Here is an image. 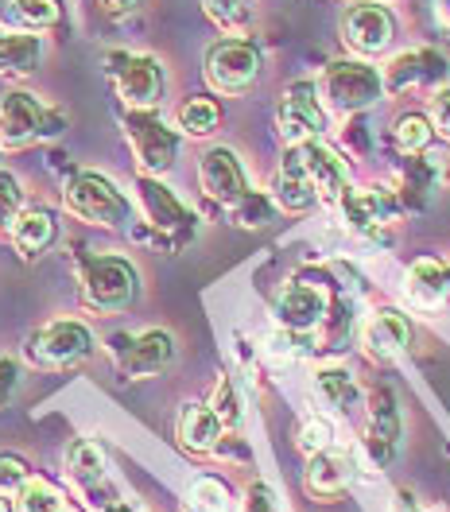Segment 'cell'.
Returning a JSON list of instances; mask_svg holds the SVG:
<instances>
[{"label":"cell","mask_w":450,"mask_h":512,"mask_svg":"<svg viewBox=\"0 0 450 512\" xmlns=\"http://www.w3.org/2000/svg\"><path fill=\"white\" fill-rule=\"evenodd\" d=\"M346 187H350L346 160L326 140H307V144H291L284 152V163L272 183V198L288 214H307L322 202H338Z\"/></svg>","instance_id":"obj_1"},{"label":"cell","mask_w":450,"mask_h":512,"mask_svg":"<svg viewBox=\"0 0 450 512\" xmlns=\"http://www.w3.org/2000/svg\"><path fill=\"white\" fill-rule=\"evenodd\" d=\"M78 295L97 315L129 311L140 295V276L132 260L109 253H78Z\"/></svg>","instance_id":"obj_2"},{"label":"cell","mask_w":450,"mask_h":512,"mask_svg":"<svg viewBox=\"0 0 450 512\" xmlns=\"http://www.w3.org/2000/svg\"><path fill=\"white\" fill-rule=\"evenodd\" d=\"M63 206L74 218L101 225V229H113V233L132 229V202L101 171H66Z\"/></svg>","instance_id":"obj_3"},{"label":"cell","mask_w":450,"mask_h":512,"mask_svg":"<svg viewBox=\"0 0 450 512\" xmlns=\"http://www.w3.org/2000/svg\"><path fill=\"white\" fill-rule=\"evenodd\" d=\"M66 132V113L47 105L28 90H12L0 97V148H32L59 140Z\"/></svg>","instance_id":"obj_4"},{"label":"cell","mask_w":450,"mask_h":512,"mask_svg":"<svg viewBox=\"0 0 450 512\" xmlns=\"http://www.w3.org/2000/svg\"><path fill=\"white\" fill-rule=\"evenodd\" d=\"M319 94L326 101V109L342 113V117H354V113H365L373 109L385 90V74L365 59H334V63L322 66L319 78Z\"/></svg>","instance_id":"obj_5"},{"label":"cell","mask_w":450,"mask_h":512,"mask_svg":"<svg viewBox=\"0 0 450 512\" xmlns=\"http://www.w3.org/2000/svg\"><path fill=\"white\" fill-rule=\"evenodd\" d=\"M260 66H264V55L253 39L245 35H225L218 39L210 51H206V63H202V78L214 94L222 97H241L257 86Z\"/></svg>","instance_id":"obj_6"},{"label":"cell","mask_w":450,"mask_h":512,"mask_svg":"<svg viewBox=\"0 0 450 512\" xmlns=\"http://www.w3.org/2000/svg\"><path fill=\"white\" fill-rule=\"evenodd\" d=\"M105 74H109L117 97L125 101V109H160L167 74H163V63L156 55L117 47L105 55Z\"/></svg>","instance_id":"obj_7"},{"label":"cell","mask_w":450,"mask_h":512,"mask_svg":"<svg viewBox=\"0 0 450 512\" xmlns=\"http://www.w3.org/2000/svg\"><path fill=\"white\" fill-rule=\"evenodd\" d=\"M136 191H140V206H144L152 241L163 245L167 253H179L194 237V225H198L194 210H187L171 187H163L160 175H140L136 179Z\"/></svg>","instance_id":"obj_8"},{"label":"cell","mask_w":450,"mask_h":512,"mask_svg":"<svg viewBox=\"0 0 450 512\" xmlns=\"http://www.w3.org/2000/svg\"><path fill=\"white\" fill-rule=\"evenodd\" d=\"M105 350L125 381H144V377H160L175 361V338L160 326H152L140 334H109Z\"/></svg>","instance_id":"obj_9"},{"label":"cell","mask_w":450,"mask_h":512,"mask_svg":"<svg viewBox=\"0 0 450 512\" xmlns=\"http://www.w3.org/2000/svg\"><path fill=\"white\" fill-rule=\"evenodd\" d=\"M276 128L284 136V144H307V140H322L330 117H326V101L319 94V82L303 78V82H291L288 90L276 101Z\"/></svg>","instance_id":"obj_10"},{"label":"cell","mask_w":450,"mask_h":512,"mask_svg":"<svg viewBox=\"0 0 450 512\" xmlns=\"http://www.w3.org/2000/svg\"><path fill=\"white\" fill-rule=\"evenodd\" d=\"M125 136L132 144V156L140 163L144 175H167L179 156V132L163 125L156 109H129L125 113Z\"/></svg>","instance_id":"obj_11"},{"label":"cell","mask_w":450,"mask_h":512,"mask_svg":"<svg viewBox=\"0 0 450 512\" xmlns=\"http://www.w3.org/2000/svg\"><path fill=\"white\" fill-rule=\"evenodd\" d=\"M24 353L39 369H70V365H78V361H86L94 353V334H90L86 322L55 319L35 330Z\"/></svg>","instance_id":"obj_12"},{"label":"cell","mask_w":450,"mask_h":512,"mask_svg":"<svg viewBox=\"0 0 450 512\" xmlns=\"http://www.w3.org/2000/svg\"><path fill=\"white\" fill-rule=\"evenodd\" d=\"M396 39V16L388 12L381 0H361L354 8H346L342 16V43L354 51L357 59H373L385 55Z\"/></svg>","instance_id":"obj_13"},{"label":"cell","mask_w":450,"mask_h":512,"mask_svg":"<svg viewBox=\"0 0 450 512\" xmlns=\"http://www.w3.org/2000/svg\"><path fill=\"white\" fill-rule=\"evenodd\" d=\"M276 326L295 330V334H315L322 322L330 319V291L315 280H291L276 295Z\"/></svg>","instance_id":"obj_14"},{"label":"cell","mask_w":450,"mask_h":512,"mask_svg":"<svg viewBox=\"0 0 450 512\" xmlns=\"http://www.w3.org/2000/svg\"><path fill=\"white\" fill-rule=\"evenodd\" d=\"M198 183H202V194L210 202L225 206V210H233L249 194V175H245V167L237 160V152L225 148V144H214V148L202 152V160H198Z\"/></svg>","instance_id":"obj_15"},{"label":"cell","mask_w":450,"mask_h":512,"mask_svg":"<svg viewBox=\"0 0 450 512\" xmlns=\"http://www.w3.org/2000/svg\"><path fill=\"white\" fill-rule=\"evenodd\" d=\"M400 435H404V423H400V404H396V392L377 384L369 392V423H365V450L377 466H388L400 450Z\"/></svg>","instance_id":"obj_16"},{"label":"cell","mask_w":450,"mask_h":512,"mask_svg":"<svg viewBox=\"0 0 450 512\" xmlns=\"http://www.w3.org/2000/svg\"><path fill=\"white\" fill-rule=\"evenodd\" d=\"M338 206H342V218L346 225L361 233V237H381L385 233V225L396 218V210H400V198L385 187H346V194L338 198Z\"/></svg>","instance_id":"obj_17"},{"label":"cell","mask_w":450,"mask_h":512,"mask_svg":"<svg viewBox=\"0 0 450 512\" xmlns=\"http://www.w3.org/2000/svg\"><path fill=\"white\" fill-rule=\"evenodd\" d=\"M357 478V462L350 450L326 447L319 454L307 458V470H303V489L315 497V501H334L342 497Z\"/></svg>","instance_id":"obj_18"},{"label":"cell","mask_w":450,"mask_h":512,"mask_svg":"<svg viewBox=\"0 0 450 512\" xmlns=\"http://www.w3.org/2000/svg\"><path fill=\"white\" fill-rule=\"evenodd\" d=\"M447 70V59L431 47L404 51L385 66V90L388 94H404V90H416V86H439L447 78Z\"/></svg>","instance_id":"obj_19"},{"label":"cell","mask_w":450,"mask_h":512,"mask_svg":"<svg viewBox=\"0 0 450 512\" xmlns=\"http://www.w3.org/2000/svg\"><path fill=\"white\" fill-rule=\"evenodd\" d=\"M361 346L373 361H396L400 353L412 346V322L396 307H381L377 315L361 326Z\"/></svg>","instance_id":"obj_20"},{"label":"cell","mask_w":450,"mask_h":512,"mask_svg":"<svg viewBox=\"0 0 450 512\" xmlns=\"http://www.w3.org/2000/svg\"><path fill=\"white\" fill-rule=\"evenodd\" d=\"M66 28L63 0H0V32L47 35Z\"/></svg>","instance_id":"obj_21"},{"label":"cell","mask_w":450,"mask_h":512,"mask_svg":"<svg viewBox=\"0 0 450 512\" xmlns=\"http://www.w3.org/2000/svg\"><path fill=\"white\" fill-rule=\"evenodd\" d=\"M404 295L416 311H439L450 299V260L419 256L404 276Z\"/></svg>","instance_id":"obj_22"},{"label":"cell","mask_w":450,"mask_h":512,"mask_svg":"<svg viewBox=\"0 0 450 512\" xmlns=\"http://www.w3.org/2000/svg\"><path fill=\"white\" fill-rule=\"evenodd\" d=\"M175 435L183 450L191 454H210V450L222 447V435H225V423L218 419V412L210 404H183L179 408V423H175Z\"/></svg>","instance_id":"obj_23"},{"label":"cell","mask_w":450,"mask_h":512,"mask_svg":"<svg viewBox=\"0 0 450 512\" xmlns=\"http://www.w3.org/2000/svg\"><path fill=\"white\" fill-rule=\"evenodd\" d=\"M8 241L20 253V260H35V256H43L59 241V222H55V214L47 206H28L20 214V222L12 225Z\"/></svg>","instance_id":"obj_24"},{"label":"cell","mask_w":450,"mask_h":512,"mask_svg":"<svg viewBox=\"0 0 450 512\" xmlns=\"http://www.w3.org/2000/svg\"><path fill=\"white\" fill-rule=\"evenodd\" d=\"M311 396H315V404H319L322 412L346 416L357 404L361 392H357V381L350 369H342V365H322L319 373H315V381H311Z\"/></svg>","instance_id":"obj_25"},{"label":"cell","mask_w":450,"mask_h":512,"mask_svg":"<svg viewBox=\"0 0 450 512\" xmlns=\"http://www.w3.org/2000/svg\"><path fill=\"white\" fill-rule=\"evenodd\" d=\"M43 59V35L0 32V74L4 78H28Z\"/></svg>","instance_id":"obj_26"},{"label":"cell","mask_w":450,"mask_h":512,"mask_svg":"<svg viewBox=\"0 0 450 512\" xmlns=\"http://www.w3.org/2000/svg\"><path fill=\"white\" fill-rule=\"evenodd\" d=\"M66 470L74 485H82L86 493L105 489V450L97 447L94 439H74L66 447Z\"/></svg>","instance_id":"obj_27"},{"label":"cell","mask_w":450,"mask_h":512,"mask_svg":"<svg viewBox=\"0 0 450 512\" xmlns=\"http://www.w3.org/2000/svg\"><path fill=\"white\" fill-rule=\"evenodd\" d=\"M16 512H78V505L66 497L59 485L32 474L24 481V489L16 493Z\"/></svg>","instance_id":"obj_28"},{"label":"cell","mask_w":450,"mask_h":512,"mask_svg":"<svg viewBox=\"0 0 450 512\" xmlns=\"http://www.w3.org/2000/svg\"><path fill=\"white\" fill-rule=\"evenodd\" d=\"M431 140H435V125H431L427 113H404V117H396L392 144H396L400 156H423L431 148Z\"/></svg>","instance_id":"obj_29"},{"label":"cell","mask_w":450,"mask_h":512,"mask_svg":"<svg viewBox=\"0 0 450 512\" xmlns=\"http://www.w3.org/2000/svg\"><path fill=\"white\" fill-rule=\"evenodd\" d=\"M183 505H187V512H233V493H229V485L222 478L202 474V478L191 481Z\"/></svg>","instance_id":"obj_30"},{"label":"cell","mask_w":450,"mask_h":512,"mask_svg":"<svg viewBox=\"0 0 450 512\" xmlns=\"http://www.w3.org/2000/svg\"><path fill=\"white\" fill-rule=\"evenodd\" d=\"M202 12L225 35H241L253 24V0H202Z\"/></svg>","instance_id":"obj_31"},{"label":"cell","mask_w":450,"mask_h":512,"mask_svg":"<svg viewBox=\"0 0 450 512\" xmlns=\"http://www.w3.org/2000/svg\"><path fill=\"white\" fill-rule=\"evenodd\" d=\"M218 121H222V109H218L214 97H191V101L179 105V128L187 136H210L218 128Z\"/></svg>","instance_id":"obj_32"},{"label":"cell","mask_w":450,"mask_h":512,"mask_svg":"<svg viewBox=\"0 0 450 512\" xmlns=\"http://www.w3.org/2000/svg\"><path fill=\"white\" fill-rule=\"evenodd\" d=\"M24 210H28V206H24V187H20V179L0 167V237L12 233V225L20 222Z\"/></svg>","instance_id":"obj_33"},{"label":"cell","mask_w":450,"mask_h":512,"mask_svg":"<svg viewBox=\"0 0 450 512\" xmlns=\"http://www.w3.org/2000/svg\"><path fill=\"white\" fill-rule=\"evenodd\" d=\"M276 214V198L272 194L249 191L237 206H233V222L245 225V229H257V225H268Z\"/></svg>","instance_id":"obj_34"},{"label":"cell","mask_w":450,"mask_h":512,"mask_svg":"<svg viewBox=\"0 0 450 512\" xmlns=\"http://www.w3.org/2000/svg\"><path fill=\"white\" fill-rule=\"evenodd\" d=\"M299 450L311 458V454H319V450L334 447V427H330V419L326 416H311L303 419V427H299Z\"/></svg>","instance_id":"obj_35"},{"label":"cell","mask_w":450,"mask_h":512,"mask_svg":"<svg viewBox=\"0 0 450 512\" xmlns=\"http://www.w3.org/2000/svg\"><path fill=\"white\" fill-rule=\"evenodd\" d=\"M210 408L218 412V419L225 423V431H233L237 423H241V396H237V388L229 377L214 384V396H210Z\"/></svg>","instance_id":"obj_36"},{"label":"cell","mask_w":450,"mask_h":512,"mask_svg":"<svg viewBox=\"0 0 450 512\" xmlns=\"http://www.w3.org/2000/svg\"><path fill=\"white\" fill-rule=\"evenodd\" d=\"M28 478H32V470L20 454H0V497H16Z\"/></svg>","instance_id":"obj_37"},{"label":"cell","mask_w":450,"mask_h":512,"mask_svg":"<svg viewBox=\"0 0 450 512\" xmlns=\"http://www.w3.org/2000/svg\"><path fill=\"white\" fill-rule=\"evenodd\" d=\"M241 512H280V501H276V489L268 481H253L245 489V501H241Z\"/></svg>","instance_id":"obj_38"},{"label":"cell","mask_w":450,"mask_h":512,"mask_svg":"<svg viewBox=\"0 0 450 512\" xmlns=\"http://www.w3.org/2000/svg\"><path fill=\"white\" fill-rule=\"evenodd\" d=\"M427 117H431V125H435L439 136H450V86H443V90H435V94H431Z\"/></svg>","instance_id":"obj_39"},{"label":"cell","mask_w":450,"mask_h":512,"mask_svg":"<svg viewBox=\"0 0 450 512\" xmlns=\"http://www.w3.org/2000/svg\"><path fill=\"white\" fill-rule=\"evenodd\" d=\"M16 388H20V365L12 357H0V408L16 396Z\"/></svg>","instance_id":"obj_40"},{"label":"cell","mask_w":450,"mask_h":512,"mask_svg":"<svg viewBox=\"0 0 450 512\" xmlns=\"http://www.w3.org/2000/svg\"><path fill=\"white\" fill-rule=\"evenodd\" d=\"M342 140H346V148H354V156H365V152H369V132H365V121H361V113H354V117L346 121V132H342Z\"/></svg>","instance_id":"obj_41"},{"label":"cell","mask_w":450,"mask_h":512,"mask_svg":"<svg viewBox=\"0 0 450 512\" xmlns=\"http://www.w3.org/2000/svg\"><path fill=\"white\" fill-rule=\"evenodd\" d=\"M97 4H101L105 16H117V20H125V16L144 8V0H97Z\"/></svg>","instance_id":"obj_42"},{"label":"cell","mask_w":450,"mask_h":512,"mask_svg":"<svg viewBox=\"0 0 450 512\" xmlns=\"http://www.w3.org/2000/svg\"><path fill=\"white\" fill-rule=\"evenodd\" d=\"M101 512H136V509H132L129 501H113V505H105Z\"/></svg>","instance_id":"obj_43"},{"label":"cell","mask_w":450,"mask_h":512,"mask_svg":"<svg viewBox=\"0 0 450 512\" xmlns=\"http://www.w3.org/2000/svg\"><path fill=\"white\" fill-rule=\"evenodd\" d=\"M0 512H12V505H8V501H4V497H0Z\"/></svg>","instance_id":"obj_44"},{"label":"cell","mask_w":450,"mask_h":512,"mask_svg":"<svg viewBox=\"0 0 450 512\" xmlns=\"http://www.w3.org/2000/svg\"><path fill=\"white\" fill-rule=\"evenodd\" d=\"M381 4H385V0H381Z\"/></svg>","instance_id":"obj_45"}]
</instances>
